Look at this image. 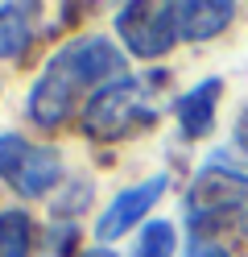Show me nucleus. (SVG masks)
<instances>
[{"label": "nucleus", "mask_w": 248, "mask_h": 257, "mask_svg": "<svg viewBox=\"0 0 248 257\" xmlns=\"http://www.w3.org/2000/svg\"><path fill=\"white\" fill-rule=\"evenodd\" d=\"M124 75V54L108 38H75L46 62L38 83L29 91V116L42 128H58L75 116L79 100L99 83Z\"/></svg>", "instance_id": "nucleus-1"}, {"label": "nucleus", "mask_w": 248, "mask_h": 257, "mask_svg": "<svg viewBox=\"0 0 248 257\" xmlns=\"http://www.w3.org/2000/svg\"><path fill=\"white\" fill-rule=\"evenodd\" d=\"M157 83H161V75H149V79L120 75V79H112L108 87H99L87 100L83 128L99 141H120V137H132L141 128H149L157 120V108H153Z\"/></svg>", "instance_id": "nucleus-2"}, {"label": "nucleus", "mask_w": 248, "mask_h": 257, "mask_svg": "<svg viewBox=\"0 0 248 257\" xmlns=\"http://www.w3.org/2000/svg\"><path fill=\"white\" fill-rule=\"evenodd\" d=\"M248 212V174L231 170V166H207L186 191V220L190 232L203 236L211 228H219L227 216Z\"/></svg>", "instance_id": "nucleus-3"}, {"label": "nucleus", "mask_w": 248, "mask_h": 257, "mask_svg": "<svg viewBox=\"0 0 248 257\" xmlns=\"http://www.w3.org/2000/svg\"><path fill=\"white\" fill-rule=\"evenodd\" d=\"M0 179H5L17 195L25 199H42L46 191H54L62 179V158L50 146H33V141L5 133L0 137Z\"/></svg>", "instance_id": "nucleus-4"}, {"label": "nucleus", "mask_w": 248, "mask_h": 257, "mask_svg": "<svg viewBox=\"0 0 248 257\" xmlns=\"http://www.w3.org/2000/svg\"><path fill=\"white\" fill-rule=\"evenodd\" d=\"M116 34L124 38V46L137 58H161L170 54V46L178 42V21L174 5H157V0H132L116 13Z\"/></svg>", "instance_id": "nucleus-5"}, {"label": "nucleus", "mask_w": 248, "mask_h": 257, "mask_svg": "<svg viewBox=\"0 0 248 257\" xmlns=\"http://www.w3.org/2000/svg\"><path fill=\"white\" fill-rule=\"evenodd\" d=\"M161 191H165V174H153V179H145V183H137V187L120 191V195L108 203V212L99 216L95 236H99V240H116V236H124L137 220L149 216V207L161 199Z\"/></svg>", "instance_id": "nucleus-6"}, {"label": "nucleus", "mask_w": 248, "mask_h": 257, "mask_svg": "<svg viewBox=\"0 0 248 257\" xmlns=\"http://www.w3.org/2000/svg\"><path fill=\"white\" fill-rule=\"evenodd\" d=\"M236 17V9L227 0H182L174 5V21H178V38L186 42H203V38H215L223 34Z\"/></svg>", "instance_id": "nucleus-7"}, {"label": "nucleus", "mask_w": 248, "mask_h": 257, "mask_svg": "<svg viewBox=\"0 0 248 257\" xmlns=\"http://www.w3.org/2000/svg\"><path fill=\"white\" fill-rule=\"evenodd\" d=\"M219 91H223V83H219V79H207V83H198L194 91H186V95H182V100L174 104L178 124H182V133H186V137H207L211 128H215V108H219Z\"/></svg>", "instance_id": "nucleus-8"}, {"label": "nucleus", "mask_w": 248, "mask_h": 257, "mask_svg": "<svg viewBox=\"0 0 248 257\" xmlns=\"http://www.w3.org/2000/svg\"><path fill=\"white\" fill-rule=\"evenodd\" d=\"M38 5H0V58H25L38 38Z\"/></svg>", "instance_id": "nucleus-9"}, {"label": "nucleus", "mask_w": 248, "mask_h": 257, "mask_svg": "<svg viewBox=\"0 0 248 257\" xmlns=\"http://www.w3.org/2000/svg\"><path fill=\"white\" fill-rule=\"evenodd\" d=\"M33 220L29 212H0V257H29Z\"/></svg>", "instance_id": "nucleus-10"}, {"label": "nucleus", "mask_w": 248, "mask_h": 257, "mask_svg": "<svg viewBox=\"0 0 248 257\" xmlns=\"http://www.w3.org/2000/svg\"><path fill=\"white\" fill-rule=\"evenodd\" d=\"M137 257H174V224L170 220L145 224V232L137 240Z\"/></svg>", "instance_id": "nucleus-11"}, {"label": "nucleus", "mask_w": 248, "mask_h": 257, "mask_svg": "<svg viewBox=\"0 0 248 257\" xmlns=\"http://www.w3.org/2000/svg\"><path fill=\"white\" fill-rule=\"evenodd\" d=\"M236 150H240V158L248 162V108L240 112V120H236Z\"/></svg>", "instance_id": "nucleus-12"}, {"label": "nucleus", "mask_w": 248, "mask_h": 257, "mask_svg": "<svg viewBox=\"0 0 248 257\" xmlns=\"http://www.w3.org/2000/svg\"><path fill=\"white\" fill-rule=\"evenodd\" d=\"M194 257H227V253H223V249H215V245H203Z\"/></svg>", "instance_id": "nucleus-13"}, {"label": "nucleus", "mask_w": 248, "mask_h": 257, "mask_svg": "<svg viewBox=\"0 0 248 257\" xmlns=\"http://www.w3.org/2000/svg\"><path fill=\"white\" fill-rule=\"evenodd\" d=\"M75 257H116L112 249H83V253H75Z\"/></svg>", "instance_id": "nucleus-14"}, {"label": "nucleus", "mask_w": 248, "mask_h": 257, "mask_svg": "<svg viewBox=\"0 0 248 257\" xmlns=\"http://www.w3.org/2000/svg\"><path fill=\"white\" fill-rule=\"evenodd\" d=\"M244 228H248V212H244Z\"/></svg>", "instance_id": "nucleus-15"}]
</instances>
